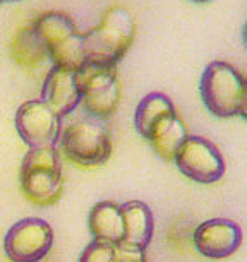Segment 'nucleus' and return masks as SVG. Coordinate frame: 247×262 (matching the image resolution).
I'll return each instance as SVG.
<instances>
[{"instance_id":"nucleus-1","label":"nucleus","mask_w":247,"mask_h":262,"mask_svg":"<svg viewBox=\"0 0 247 262\" xmlns=\"http://www.w3.org/2000/svg\"><path fill=\"white\" fill-rule=\"evenodd\" d=\"M136 36V23L131 12L122 6L108 7L100 23L83 34L86 66L117 67Z\"/></svg>"},{"instance_id":"nucleus-2","label":"nucleus","mask_w":247,"mask_h":262,"mask_svg":"<svg viewBox=\"0 0 247 262\" xmlns=\"http://www.w3.org/2000/svg\"><path fill=\"white\" fill-rule=\"evenodd\" d=\"M58 144L64 156L77 166H100L112 156V134L105 120L79 115L60 128Z\"/></svg>"},{"instance_id":"nucleus-3","label":"nucleus","mask_w":247,"mask_h":262,"mask_svg":"<svg viewBox=\"0 0 247 262\" xmlns=\"http://www.w3.org/2000/svg\"><path fill=\"white\" fill-rule=\"evenodd\" d=\"M21 192L36 206H52L60 199L64 173L57 147H29L19 170Z\"/></svg>"},{"instance_id":"nucleus-4","label":"nucleus","mask_w":247,"mask_h":262,"mask_svg":"<svg viewBox=\"0 0 247 262\" xmlns=\"http://www.w3.org/2000/svg\"><path fill=\"white\" fill-rule=\"evenodd\" d=\"M33 28L42 38L53 66L74 72L86 66L83 33L77 31L72 17L58 11H48L34 19Z\"/></svg>"},{"instance_id":"nucleus-5","label":"nucleus","mask_w":247,"mask_h":262,"mask_svg":"<svg viewBox=\"0 0 247 262\" xmlns=\"http://www.w3.org/2000/svg\"><path fill=\"white\" fill-rule=\"evenodd\" d=\"M245 77L234 66L215 60L204 69L199 84L202 103L215 117L232 118L240 113Z\"/></svg>"},{"instance_id":"nucleus-6","label":"nucleus","mask_w":247,"mask_h":262,"mask_svg":"<svg viewBox=\"0 0 247 262\" xmlns=\"http://www.w3.org/2000/svg\"><path fill=\"white\" fill-rule=\"evenodd\" d=\"M77 84L81 105L88 115L107 120L117 112L122 98L117 67L88 63L77 71Z\"/></svg>"},{"instance_id":"nucleus-7","label":"nucleus","mask_w":247,"mask_h":262,"mask_svg":"<svg viewBox=\"0 0 247 262\" xmlns=\"http://www.w3.org/2000/svg\"><path fill=\"white\" fill-rule=\"evenodd\" d=\"M53 247V230L42 217H24L14 223L4 238L11 262H42Z\"/></svg>"},{"instance_id":"nucleus-8","label":"nucleus","mask_w":247,"mask_h":262,"mask_svg":"<svg viewBox=\"0 0 247 262\" xmlns=\"http://www.w3.org/2000/svg\"><path fill=\"white\" fill-rule=\"evenodd\" d=\"M179 171L197 184H215L225 175V160L213 142L201 136H189L174 158Z\"/></svg>"},{"instance_id":"nucleus-9","label":"nucleus","mask_w":247,"mask_h":262,"mask_svg":"<svg viewBox=\"0 0 247 262\" xmlns=\"http://www.w3.org/2000/svg\"><path fill=\"white\" fill-rule=\"evenodd\" d=\"M16 130L29 147H55L60 137V117L42 100L24 101L17 108Z\"/></svg>"},{"instance_id":"nucleus-10","label":"nucleus","mask_w":247,"mask_h":262,"mask_svg":"<svg viewBox=\"0 0 247 262\" xmlns=\"http://www.w3.org/2000/svg\"><path fill=\"white\" fill-rule=\"evenodd\" d=\"M194 249L208 259H227L242 244V228L227 217H213L201 223L192 235Z\"/></svg>"},{"instance_id":"nucleus-11","label":"nucleus","mask_w":247,"mask_h":262,"mask_svg":"<svg viewBox=\"0 0 247 262\" xmlns=\"http://www.w3.org/2000/svg\"><path fill=\"white\" fill-rule=\"evenodd\" d=\"M42 101L55 112L57 117H69L81 105L77 72L53 66L48 71L42 88Z\"/></svg>"},{"instance_id":"nucleus-12","label":"nucleus","mask_w":247,"mask_h":262,"mask_svg":"<svg viewBox=\"0 0 247 262\" xmlns=\"http://www.w3.org/2000/svg\"><path fill=\"white\" fill-rule=\"evenodd\" d=\"M123 217L122 247L146 250L155 235V216L151 207L141 201H129L120 204Z\"/></svg>"},{"instance_id":"nucleus-13","label":"nucleus","mask_w":247,"mask_h":262,"mask_svg":"<svg viewBox=\"0 0 247 262\" xmlns=\"http://www.w3.org/2000/svg\"><path fill=\"white\" fill-rule=\"evenodd\" d=\"M88 226L95 240L120 245L123 240V217L120 204L113 201L96 202L88 217Z\"/></svg>"},{"instance_id":"nucleus-14","label":"nucleus","mask_w":247,"mask_h":262,"mask_svg":"<svg viewBox=\"0 0 247 262\" xmlns=\"http://www.w3.org/2000/svg\"><path fill=\"white\" fill-rule=\"evenodd\" d=\"M175 105L167 95L163 93H150L139 101L134 113V125L136 130L150 139L153 132L161 125L169 117L175 115Z\"/></svg>"},{"instance_id":"nucleus-15","label":"nucleus","mask_w":247,"mask_h":262,"mask_svg":"<svg viewBox=\"0 0 247 262\" xmlns=\"http://www.w3.org/2000/svg\"><path fill=\"white\" fill-rule=\"evenodd\" d=\"M11 50H12L14 62L26 72L36 71L47 60H50L47 48L43 45L42 38L38 36V33L34 31L33 24L31 26L21 28L14 34Z\"/></svg>"},{"instance_id":"nucleus-16","label":"nucleus","mask_w":247,"mask_h":262,"mask_svg":"<svg viewBox=\"0 0 247 262\" xmlns=\"http://www.w3.org/2000/svg\"><path fill=\"white\" fill-rule=\"evenodd\" d=\"M187 137H189V132H187L186 123L182 122L179 113H175V115L167 118V120L153 132V136L148 141H150L151 147L155 149V152L161 160L174 161L175 155L179 152V149L186 142Z\"/></svg>"},{"instance_id":"nucleus-17","label":"nucleus","mask_w":247,"mask_h":262,"mask_svg":"<svg viewBox=\"0 0 247 262\" xmlns=\"http://www.w3.org/2000/svg\"><path fill=\"white\" fill-rule=\"evenodd\" d=\"M118 245L103 240H93L81 252L79 262H117Z\"/></svg>"},{"instance_id":"nucleus-18","label":"nucleus","mask_w":247,"mask_h":262,"mask_svg":"<svg viewBox=\"0 0 247 262\" xmlns=\"http://www.w3.org/2000/svg\"><path fill=\"white\" fill-rule=\"evenodd\" d=\"M117 262H146L145 250L129 249V247H122V245H118Z\"/></svg>"},{"instance_id":"nucleus-19","label":"nucleus","mask_w":247,"mask_h":262,"mask_svg":"<svg viewBox=\"0 0 247 262\" xmlns=\"http://www.w3.org/2000/svg\"><path fill=\"white\" fill-rule=\"evenodd\" d=\"M239 115L247 120V79L244 81V95H242V105H240V113Z\"/></svg>"},{"instance_id":"nucleus-20","label":"nucleus","mask_w":247,"mask_h":262,"mask_svg":"<svg viewBox=\"0 0 247 262\" xmlns=\"http://www.w3.org/2000/svg\"><path fill=\"white\" fill-rule=\"evenodd\" d=\"M242 39H244V45L247 47V23L244 24V29H242Z\"/></svg>"},{"instance_id":"nucleus-21","label":"nucleus","mask_w":247,"mask_h":262,"mask_svg":"<svg viewBox=\"0 0 247 262\" xmlns=\"http://www.w3.org/2000/svg\"><path fill=\"white\" fill-rule=\"evenodd\" d=\"M191 2H196V4H206V2H210V0H191Z\"/></svg>"},{"instance_id":"nucleus-22","label":"nucleus","mask_w":247,"mask_h":262,"mask_svg":"<svg viewBox=\"0 0 247 262\" xmlns=\"http://www.w3.org/2000/svg\"><path fill=\"white\" fill-rule=\"evenodd\" d=\"M9 2H21V0H9Z\"/></svg>"},{"instance_id":"nucleus-23","label":"nucleus","mask_w":247,"mask_h":262,"mask_svg":"<svg viewBox=\"0 0 247 262\" xmlns=\"http://www.w3.org/2000/svg\"><path fill=\"white\" fill-rule=\"evenodd\" d=\"M4 2H6V0H0V4H4Z\"/></svg>"}]
</instances>
